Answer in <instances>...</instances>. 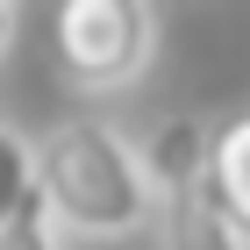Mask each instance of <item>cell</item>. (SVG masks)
<instances>
[{"label": "cell", "instance_id": "6", "mask_svg": "<svg viewBox=\"0 0 250 250\" xmlns=\"http://www.w3.org/2000/svg\"><path fill=\"white\" fill-rule=\"evenodd\" d=\"M29 193H36V143L0 122V229L29 208Z\"/></svg>", "mask_w": 250, "mask_h": 250}, {"label": "cell", "instance_id": "1", "mask_svg": "<svg viewBox=\"0 0 250 250\" xmlns=\"http://www.w3.org/2000/svg\"><path fill=\"white\" fill-rule=\"evenodd\" d=\"M36 193L58 236H86V243H122L157 222V193L143 179L136 136L100 115H72L36 143Z\"/></svg>", "mask_w": 250, "mask_h": 250}, {"label": "cell", "instance_id": "3", "mask_svg": "<svg viewBox=\"0 0 250 250\" xmlns=\"http://www.w3.org/2000/svg\"><path fill=\"white\" fill-rule=\"evenodd\" d=\"M208 122H193V115H165L143 143H136V157H143V179H150V193L165 200V193H186L208 179Z\"/></svg>", "mask_w": 250, "mask_h": 250}, {"label": "cell", "instance_id": "8", "mask_svg": "<svg viewBox=\"0 0 250 250\" xmlns=\"http://www.w3.org/2000/svg\"><path fill=\"white\" fill-rule=\"evenodd\" d=\"M15 21H21V7H7V0H0V58H7V43H15Z\"/></svg>", "mask_w": 250, "mask_h": 250}, {"label": "cell", "instance_id": "4", "mask_svg": "<svg viewBox=\"0 0 250 250\" xmlns=\"http://www.w3.org/2000/svg\"><path fill=\"white\" fill-rule=\"evenodd\" d=\"M157 236H165V250H250L243 236L229 229V214L214 208L208 179L186 193H165L157 200Z\"/></svg>", "mask_w": 250, "mask_h": 250}, {"label": "cell", "instance_id": "5", "mask_svg": "<svg viewBox=\"0 0 250 250\" xmlns=\"http://www.w3.org/2000/svg\"><path fill=\"white\" fill-rule=\"evenodd\" d=\"M208 193H214V208L229 214V229L250 243V115L214 129V143H208Z\"/></svg>", "mask_w": 250, "mask_h": 250}, {"label": "cell", "instance_id": "7", "mask_svg": "<svg viewBox=\"0 0 250 250\" xmlns=\"http://www.w3.org/2000/svg\"><path fill=\"white\" fill-rule=\"evenodd\" d=\"M0 250H64L58 222H50V208H43V193H29V208L0 229Z\"/></svg>", "mask_w": 250, "mask_h": 250}, {"label": "cell", "instance_id": "2", "mask_svg": "<svg viewBox=\"0 0 250 250\" xmlns=\"http://www.w3.org/2000/svg\"><path fill=\"white\" fill-rule=\"evenodd\" d=\"M50 43H58V72L86 93L100 86H129L150 72L157 50V15L136 0H64L50 15Z\"/></svg>", "mask_w": 250, "mask_h": 250}]
</instances>
